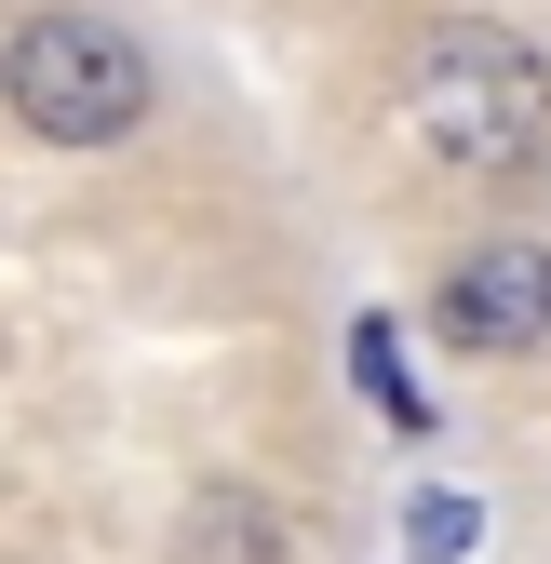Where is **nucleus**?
I'll use <instances>...</instances> for the list:
<instances>
[{
    "label": "nucleus",
    "instance_id": "f257e3e1",
    "mask_svg": "<svg viewBox=\"0 0 551 564\" xmlns=\"http://www.w3.org/2000/svg\"><path fill=\"white\" fill-rule=\"evenodd\" d=\"M390 134L418 149L431 175H525L551 149V54L511 41V28H418L390 82Z\"/></svg>",
    "mask_w": 551,
    "mask_h": 564
},
{
    "label": "nucleus",
    "instance_id": "f03ea898",
    "mask_svg": "<svg viewBox=\"0 0 551 564\" xmlns=\"http://www.w3.org/2000/svg\"><path fill=\"white\" fill-rule=\"evenodd\" d=\"M0 95H14V121L41 134V149H108V134L149 121V41L108 28V14H28L14 41H0Z\"/></svg>",
    "mask_w": 551,
    "mask_h": 564
},
{
    "label": "nucleus",
    "instance_id": "7ed1b4c3",
    "mask_svg": "<svg viewBox=\"0 0 551 564\" xmlns=\"http://www.w3.org/2000/svg\"><path fill=\"white\" fill-rule=\"evenodd\" d=\"M444 336L457 349H538L551 336V242H471L444 269Z\"/></svg>",
    "mask_w": 551,
    "mask_h": 564
},
{
    "label": "nucleus",
    "instance_id": "20e7f679",
    "mask_svg": "<svg viewBox=\"0 0 551 564\" xmlns=\"http://www.w3.org/2000/svg\"><path fill=\"white\" fill-rule=\"evenodd\" d=\"M188 564H283V524H269L256 484H216V498L188 511Z\"/></svg>",
    "mask_w": 551,
    "mask_h": 564
},
{
    "label": "nucleus",
    "instance_id": "39448f33",
    "mask_svg": "<svg viewBox=\"0 0 551 564\" xmlns=\"http://www.w3.org/2000/svg\"><path fill=\"white\" fill-rule=\"evenodd\" d=\"M350 377H364V403H377V416L431 431V390H403V349H390V323H350Z\"/></svg>",
    "mask_w": 551,
    "mask_h": 564
},
{
    "label": "nucleus",
    "instance_id": "423d86ee",
    "mask_svg": "<svg viewBox=\"0 0 551 564\" xmlns=\"http://www.w3.org/2000/svg\"><path fill=\"white\" fill-rule=\"evenodd\" d=\"M418 551H431V564H457V551H471V511L444 498V484H431V498H418Z\"/></svg>",
    "mask_w": 551,
    "mask_h": 564
}]
</instances>
